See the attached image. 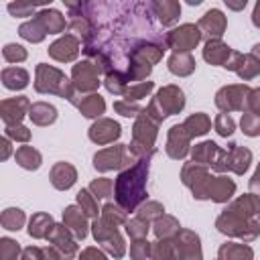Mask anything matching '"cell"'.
<instances>
[{
	"instance_id": "6da1fadb",
	"label": "cell",
	"mask_w": 260,
	"mask_h": 260,
	"mask_svg": "<svg viewBox=\"0 0 260 260\" xmlns=\"http://www.w3.org/2000/svg\"><path fill=\"white\" fill-rule=\"evenodd\" d=\"M201 26L213 30V35H221V28H223V16H221V12L209 10V12L205 14V18L201 20Z\"/></svg>"
},
{
	"instance_id": "7a4b0ae2",
	"label": "cell",
	"mask_w": 260,
	"mask_h": 260,
	"mask_svg": "<svg viewBox=\"0 0 260 260\" xmlns=\"http://www.w3.org/2000/svg\"><path fill=\"white\" fill-rule=\"evenodd\" d=\"M217 130H219V134H223V136H225V134H232V132H234L232 120H230V118L225 120V116H221L219 122H217Z\"/></svg>"
},
{
	"instance_id": "3957f363",
	"label": "cell",
	"mask_w": 260,
	"mask_h": 260,
	"mask_svg": "<svg viewBox=\"0 0 260 260\" xmlns=\"http://www.w3.org/2000/svg\"><path fill=\"white\" fill-rule=\"evenodd\" d=\"M256 20H260V4H258L256 10H254V22H256Z\"/></svg>"
}]
</instances>
